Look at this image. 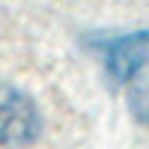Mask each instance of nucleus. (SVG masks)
Segmentation results:
<instances>
[{"instance_id": "f257e3e1", "label": "nucleus", "mask_w": 149, "mask_h": 149, "mask_svg": "<svg viewBox=\"0 0 149 149\" xmlns=\"http://www.w3.org/2000/svg\"><path fill=\"white\" fill-rule=\"evenodd\" d=\"M42 134V113L30 93L0 84V149H30Z\"/></svg>"}, {"instance_id": "f03ea898", "label": "nucleus", "mask_w": 149, "mask_h": 149, "mask_svg": "<svg viewBox=\"0 0 149 149\" xmlns=\"http://www.w3.org/2000/svg\"><path fill=\"white\" fill-rule=\"evenodd\" d=\"M149 51V33H131V36H119L107 45L104 51V69L113 84H125L131 69L140 63V57Z\"/></svg>"}, {"instance_id": "7ed1b4c3", "label": "nucleus", "mask_w": 149, "mask_h": 149, "mask_svg": "<svg viewBox=\"0 0 149 149\" xmlns=\"http://www.w3.org/2000/svg\"><path fill=\"white\" fill-rule=\"evenodd\" d=\"M125 86H128V110H131V116L140 125H149V51L131 69V74L125 78Z\"/></svg>"}]
</instances>
